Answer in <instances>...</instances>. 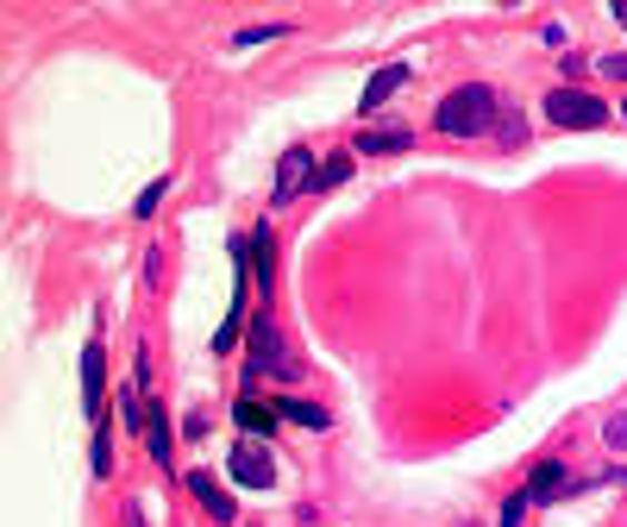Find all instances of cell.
Masks as SVG:
<instances>
[{"instance_id": "1", "label": "cell", "mask_w": 627, "mask_h": 527, "mask_svg": "<svg viewBox=\"0 0 627 527\" xmlns=\"http://www.w3.org/2000/svg\"><path fill=\"white\" fill-rule=\"evenodd\" d=\"M245 334H251V358H245V377H239L245 396H251L258 384H289V377H296V358H289V346H282L277 320L258 315L251 327H245Z\"/></svg>"}, {"instance_id": "2", "label": "cell", "mask_w": 627, "mask_h": 527, "mask_svg": "<svg viewBox=\"0 0 627 527\" xmlns=\"http://www.w3.org/2000/svg\"><path fill=\"white\" fill-rule=\"evenodd\" d=\"M434 120H439V132H452V139H477V132H489V120H496V95H489V82H465L434 107Z\"/></svg>"}, {"instance_id": "3", "label": "cell", "mask_w": 627, "mask_h": 527, "mask_svg": "<svg viewBox=\"0 0 627 527\" xmlns=\"http://www.w3.org/2000/svg\"><path fill=\"white\" fill-rule=\"evenodd\" d=\"M227 471L239 477L245 490H270L277 484V458H270V446L263 439H232V453H227Z\"/></svg>"}, {"instance_id": "4", "label": "cell", "mask_w": 627, "mask_h": 527, "mask_svg": "<svg viewBox=\"0 0 627 527\" xmlns=\"http://www.w3.org/2000/svg\"><path fill=\"white\" fill-rule=\"evenodd\" d=\"M546 120L584 132V126H603V120H609V107L596 101V95H584V88H553V95H546Z\"/></svg>"}, {"instance_id": "5", "label": "cell", "mask_w": 627, "mask_h": 527, "mask_svg": "<svg viewBox=\"0 0 627 527\" xmlns=\"http://www.w3.org/2000/svg\"><path fill=\"white\" fill-rule=\"evenodd\" d=\"M314 170H320V163L308 158V145H289V151H282V163H277V189H270V201H289V195H301V189H314Z\"/></svg>"}, {"instance_id": "6", "label": "cell", "mask_w": 627, "mask_h": 527, "mask_svg": "<svg viewBox=\"0 0 627 527\" xmlns=\"http://www.w3.org/2000/svg\"><path fill=\"white\" fill-rule=\"evenodd\" d=\"M232 421H239V434H245V439H270V434L282 427V415H277V402L239 396V402H232Z\"/></svg>"}, {"instance_id": "7", "label": "cell", "mask_w": 627, "mask_h": 527, "mask_svg": "<svg viewBox=\"0 0 627 527\" xmlns=\"http://www.w3.org/2000/svg\"><path fill=\"white\" fill-rule=\"evenodd\" d=\"M189 496L213 515V521H232V515H239V503L220 490V477H213V471H189Z\"/></svg>"}, {"instance_id": "8", "label": "cell", "mask_w": 627, "mask_h": 527, "mask_svg": "<svg viewBox=\"0 0 627 527\" xmlns=\"http://www.w3.org/2000/svg\"><path fill=\"white\" fill-rule=\"evenodd\" d=\"M408 139H415L408 126H365V132L351 139V151H358V158H384V151H408Z\"/></svg>"}, {"instance_id": "9", "label": "cell", "mask_w": 627, "mask_h": 527, "mask_svg": "<svg viewBox=\"0 0 627 527\" xmlns=\"http://www.w3.org/2000/svg\"><path fill=\"white\" fill-rule=\"evenodd\" d=\"M251 282H258L263 296L277 289V232H270V227L251 232Z\"/></svg>"}, {"instance_id": "10", "label": "cell", "mask_w": 627, "mask_h": 527, "mask_svg": "<svg viewBox=\"0 0 627 527\" xmlns=\"http://www.w3.org/2000/svg\"><path fill=\"white\" fill-rule=\"evenodd\" d=\"M571 490V471L558 465V458H546V465H534V477H527V503H553V496H565Z\"/></svg>"}, {"instance_id": "11", "label": "cell", "mask_w": 627, "mask_h": 527, "mask_svg": "<svg viewBox=\"0 0 627 527\" xmlns=\"http://www.w3.org/2000/svg\"><path fill=\"white\" fill-rule=\"evenodd\" d=\"M101 389H107V351L88 346L82 351V408H88V421L101 415Z\"/></svg>"}, {"instance_id": "12", "label": "cell", "mask_w": 627, "mask_h": 527, "mask_svg": "<svg viewBox=\"0 0 627 527\" xmlns=\"http://www.w3.org/2000/svg\"><path fill=\"white\" fill-rule=\"evenodd\" d=\"M408 76H415V70H408V63H384V70L370 76V88H365V95H358V113H377V107H384L389 95H396V88L408 82Z\"/></svg>"}, {"instance_id": "13", "label": "cell", "mask_w": 627, "mask_h": 527, "mask_svg": "<svg viewBox=\"0 0 627 527\" xmlns=\"http://www.w3.org/2000/svg\"><path fill=\"white\" fill-rule=\"evenodd\" d=\"M277 415L289 427H308V434H327V427H332L327 408H320V402H301V396H277Z\"/></svg>"}, {"instance_id": "14", "label": "cell", "mask_w": 627, "mask_h": 527, "mask_svg": "<svg viewBox=\"0 0 627 527\" xmlns=\"http://www.w3.org/2000/svg\"><path fill=\"white\" fill-rule=\"evenodd\" d=\"M145 446H151V458L170 471V453H176V434H170V415L151 402V415H145Z\"/></svg>"}, {"instance_id": "15", "label": "cell", "mask_w": 627, "mask_h": 527, "mask_svg": "<svg viewBox=\"0 0 627 527\" xmlns=\"http://www.w3.org/2000/svg\"><path fill=\"white\" fill-rule=\"evenodd\" d=\"M239 327H245V277L232 282V308H227V320H220V334H213V351L239 346Z\"/></svg>"}, {"instance_id": "16", "label": "cell", "mask_w": 627, "mask_h": 527, "mask_svg": "<svg viewBox=\"0 0 627 527\" xmlns=\"http://www.w3.org/2000/svg\"><path fill=\"white\" fill-rule=\"evenodd\" d=\"M346 176H351V151H332V158L314 170V189H339Z\"/></svg>"}, {"instance_id": "17", "label": "cell", "mask_w": 627, "mask_h": 527, "mask_svg": "<svg viewBox=\"0 0 627 527\" xmlns=\"http://www.w3.org/2000/svg\"><path fill=\"white\" fill-rule=\"evenodd\" d=\"M282 32H289L282 19H263V26H251V32H239V38H232V51H245V44H263V38H282Z\"/></svg>"}, {"instance_id": "18", "label": "cell", "mask_w": 627, "mask_h": 527, "mask_svg": "<svg viewBox=\"0 0 627 527\" xmlns=\"http://www.w3.org/2000/svg\"><path fill=\"white\" fill-rule=\"evenodd\" d=\"M163 195H170V176H157L151 189H145V195H139V220H151V213H157V208H163Z\"/></svg>"}, {"instance_id": "19", "label": "cell", "mask_w": 627, "mask_h": 527, "mask_svg": "<svg viewBox=\"0 0 627 527\" xmlns=\"http://www.w3.org/2000/svg\"><path fill=\"white\" fill-rule=\"evenodd\" d=\"M139 415H151V402L139 408V389H126V396H120V421L132 427V434H139Z\"/></svg>"}, {"instance_id": "20", "label": "cell", "mask_w": 627, "mask_h": 527, "mask_svg": "<svg viewBox=\"0 0 627 527\" xmlns=\"http://www.w3.org/2000/svg\"><path fill=\"white\" fill-rule=\"evenodd\" d=\"M94 471H113V439H107V427H94Z\"/></svg>"}, {"instance_id": "21", "label": "cell", "mask_w": 627, "mask_h": 527, "mask_svg": "<svg viewBox=\"0 0 627 527\" xmlns=\"http://www.w3.org/2000/svg\"><path fill=\"white\" fill-rule=\"evenodd\" d=\"M603 439H609L615 453H621V446H627V415H615V421H609V427H603Z\"/></svg>"}, {"instance_id": "22", "label": "cell", "mask_w": 627, "mask_h": 527, "mask_svg": "<svg viewBox=\"0 0 627 527\" xmlns=\"http://www.w3.org/2000/svg\"><path fill=\"white\" fill-rule=\"evenodd\" d=\"M521 515H527V496H508V503H502V527H515Z\"/></svg>"}, {"instance_id": "23", "label": "cell", "mask_w": 627, "mask_h": 527, "mask_svg": "<svg viewBox=\"0 0 627 527\" xmlns=\"http://www.w3.org/2000/svg\"><path fill=\"white\" fill-rule=\"evenodd\" d=\"M603 76H609V82H627V57H621V51L603 57Z\"/></svg>"}, {"instance_id": "24", "label": "cell", "mask_w": 627, "mask_h": 527, "mask_svg": "<svg viewBox=\"0 0 627 527\" xmlns=\"http://www.w3.org/2000/svg\"><path fill=\"white\" fill-rule=\"evenodd\" d=\"M609 13H615V19H621V26H627V0H615V7H609Z\"/></svg>"}, {"instance_id": "25", "label": "cell", "mask_w": 627, "mask_h": 527, "mask_svg": "<svg viewBox=\"0 0 627 527\" xmlns=\"http://www.w3.org/2000/svg\"><path fill=\"white\" fill-rule=\"evenodd\" d=\"M126 527H145V521H139V509H126Z\"/></svg>"}, {"instance_id": "26", "label": "cell", "mask_w": 627, "mask_h": 527, "mask_svg": "<svg viewBox=\"0 0 627 527\" xmlns=\"http://www.w3.org/2000/svg\"><path fill=\"white\" fill-rule=\"evenodd\" d=\"M621 120H627V101H621Z\"/></svg>"}]
</instances>
